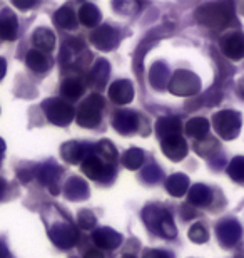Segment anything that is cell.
<instances>
[{"label":"cell","instance_id":"8","mask_svg":"<svg viewBox=\"0 0 244 258\" xmlns=\"http://www.w3.org/2000/svg\"><path fill=\"white\" fill-rule=\"evenodd\" d=\"M91 39L96 47L102 50H111L112 47L117 45L119 34H117V30H114L112 27H109V25H104V27H99L96 32L92 34Z\"/></svg>","mask_w":244,"mask_h":258},{"label":"cell","instance_id":"9","mask_svg":"<svg viewBox=\"0 0 244 258\" xmlns=\"http://www.w3.org/2000/svg\"><path fill=\"white\" fill-rule=\"evenodd\" d=\"M50 238L55 245H59L60 248H69V246L75 243L77 231L74 226H70V225H57L50 230Z\"/></svg>","mask_w":244,"mask_h":258},{"label":"cell","instance_id":"25","mask_svg":"<svg viewBox=\"0 0 244 258\" xmlns=\"http://www.w3.org/2000/svg\"><path fill=\"white\" fill-rule=\"evenodd\" d=\"M107 76H109V67H107V62L106 60H101V62H97V66L94 67V71H92L91 74V81L92 84L97 86L99 89L106 84L107 81Z\"/></svg>","mask_w":244,"mask_h":258},{"label":"cell","instance_id":"38","mask_svg":"<svg viewBox=\"0 0 244 258\" xmlns=\"http://www.w3.org/2000/svg\"><path fill=\"white\" fill-rule=\"evenodd\" d=\"M5 189H7V183H5V179L0 178V198L5 195Z\"/></svg>","mask_w":244,"mask_h":258},{"label":"cell","instance_id":"18","mask_svg":"<svg viewBox=\"0 0 244 258\" xmlns=\"http://www.w3.org/2000/svg\"><path fill=\"white\" fill-rule=\"evenodd\" d=\"M217 235L224 243H234L241 235L239 225L236 221H224L222 225L217 226Z\"/></svg>","mask_w":244,"mask_h":258},{"label":"cell","instance_id":"37","mask_svg":"<svg viewBox=\"0 0 244 258\" xmlns=\"http://www.w3.org/2000/svg\"><path fill=\"white\" fill-rule=\"evenodd\" d=\"M9 255V251H7V246H5L4 241H0V258H5Z\"/></svg>","mask_w":244,"mask_h":258},{"label":"cell","instance_id":"19","mask_svg":"<svg viewBox=\"0 0 244 258\" xmlns=\"http://www.w3.org/2000/svg\"><path fill=\"white\" fill-rule=\"evenodd\" d=\"M27 66L34 72H45L49 69L50 62H49L47 55L35 49V50H30V52L27 54Z\"/></svg>","mask_w":244,"mask_h":258},{"label":"cell","instance_id":"16","mask_svg":"<svg viewBox=\"0 0 244 258\" xmlns=\"http://www.w3.org/2000/svg\"><path fill=\"white\" fill-rule=\"evenodd\" d=\"M94 241L101 248H116L121 243V235H117L111 228H99L94 233Z\"/></svg>","mask_w":244,"mask_h":258},{"label":"cell","instance_id":"42","mask_svg":"<svg viewBox=\"0 0 244 258\" xmlns=\"http://www.w3.org/2000/svg\"><path fill=\"white\" fill-rule=\"evenodd\" d=\"M124 258H134V256H131V255H126V256H124Z\"/></svg>","mask_w":244,"mask_h":258},{"label":"cell","instance_id":"28","mask_svg":"<svg viewBox=\"0 0 244 258\" xmlns=\"http://www.w3.org/2000/svg\"><path fill=\"white\" fill-rule=\"evenodd\" d=\"M97 153L101 154V159L106 163H112L117 156V151L111 141H101L97 144Z\"/></svg>","mask_w":244,"mask_h":258},{"label":"cell","instance_id":"7","mask_svg":"<svg viewBox=\"0 0 244 258\" xmlns=\"http://www.w3.org/2000/svg\"><path fill=\"white\" fill-rule=\"evenodd\" d=\"M112 126L122 134H131L139 129V116L132 111H117L112 117Z\"/></svg>","mask_w":244,"mask_h":258},{"label":"cell","instance_id":"31","mask_svg":"<svg viewBox=\"0 0 244 258\" xmlns=\"http://www.w3.org/2000/svg\"><path fill=\"white\" fill-rule=\"evenodd\" d=\"M189 238L196 241V243H204L207 240V231L202 225H194L193 228L189 230Z\"/></svg>","mask_w":244,"mask_h":258},{"label":"cell","instance_id":"30","mask_svg":"<svg viewBox=\"0 0 244 258\" xmlns=\"http://www.w3.org/2000/svg\"><path fill=\"white\" fill-rule=\"evenodd\" d=\"M227 173L236 181H244V158L232 159L229 168H227Z\"/></svg>","mask_w":244,"mask_h":258},{"label":"cell","instance_id":"21","mask_svg":"<svg viewBox=\"0 0 244 258\" xmlns=\"http://www.w3.org/2000/svg\"><path fill=\"white\" fill-rule=\"evenodd\" d=\"M79 20L87 27H94V25L99 24L101 20V12L97 10L96 5L92 4H86L80 7V12H79Z\"/></svg>","mask_w":244,"mask_h":258},{"label":"cell","instance_id":"33","mask_svg":"<svg viewBox=\"0 0 244 258\" xmlns=\"http://www.w3.org/2000/svg\"><path fill=\"white\" fill-rule=\"evenodd\" d=\"M55 173H57V171H55L54 168L45 166V168L42 169V171H40V174H39V176H40V181L45 183V184H50V183L57 178V174H55Z\"/></svg>","mask_w":244,"mask_h":258},{"label":"cell","instance_id":"3","mask_svg":"<svg viewBox=\"0 0 244 258\" xmlns=\"http://www.w3.org/2000/svg\"><path fill=\"white\" fill-rule=\"evenodd\" d=\"M214 129L222 139H234L241 131V116L234 111H221L214 116Z\"/></svg>","mask_w":244,"mask_h":258},{"label":"cell","instance_id":"22","mask_svg":"<svg viewBox=\"0 0 244 258\" xmlns=\"http://www.w3.org/2000/svg\"><path fill=\"white\" fill-rule=\"evenodd\" d=\"M55 24L62 29H75L77 27V19H75L74 10H72L70 7H62L60 10H57Z\"/></svg>","mask_w":244,"mask_h":258},{"label":"cell","instance_id":"39","mask_svg":"<svg viewBox=\"0 0 244 258\" xmlns=\"http://www.w3.org/2000/svg\"><path fill=\"white\" fill-rule=\"evenodd\" d=\"M15 5H17V7H20V9H29V7H32L34 5V2H29V4H24V2H19V0H15L14 2Z\"/></svg>","mask_w":244,"mask_h":258},{"label":"cell","instance_id":"36","mask_svg":"<svg viewBox=\"0 0 244 258\" xmlns=\"http://www.w3.org/2000/svg\"><path fill=\"white\" fill-rule=\"evenodd\" d=\"M5 72H7V62H5V59L0 57V81L4 79Z\"/></svg>","mask_w":244,"mask_h":258},{"label":"cell","instance_id":"14","mask_svg":"<svg viewBox=\"0 0 244 258\" xmlns=\"http://www.w3.org/2000/svg\"><path fill=\"white\" fill-rule=\"evenodd\" d=\"M32 42L40 52H50V50L55 47V35L52 30L45 29V27H40L34 32Z\"/></svg>","mask_w":244,"mask_h":258},{"label":"cell","instance_id":"40","mask_svg":"<svg viewBox=\"0 0 244 258\" xmlns=\"http://www.w3.org/2000/svg\"><path fill=\"white\" fill-rule=\"evenodd\" d=\"M237 91H239V94H241V97L244 99V77L241 79V82H239V87H237Z\"/></svg>","mask_w":244,"mask_h":258},{"label":"cell","instance_id":"26","mask_svg":"<svg viewBox=\"0 0 244 258\" xmlns=\"http://www.w3.org/2000/svg\"><path fill=\"white\" fill-rule=\"evenodd\" d=\"M189 200H191V205H196V206L207 205L211 201V191L206 186L197 184V186L193 188V191H191Z\"/></svg>","mask_w":244,"mask_h":258},{"label":"cell","instance_id":"5","mask_svg":"<svg viewBox=\"0 0 244 258\" xmlns=\"http://www.w3.org/2000/svg\"><path fill=\"white\" fill-rule=\"evenodd\" d=\"M201 89V82L199 79L189 71H178L174 74V77L171 79L169 91L176 96H193L196 92H199Z\"/></svg>","mask_w":244,"mask_h":258},{"label":"cell","instance_id":"4","mask_svg":"<svg viewBox=\"0 0 244 258\" xmlns=\"http://www.w3.org/2000/svg\"><path fill=\"white\" fill-rule=\"evenodd\" d=\"M44 112L52 124L67 126L74 119V107L62 99H49L44 102Z\"/></svg>","mask_w":244,"mask_h":258},{"label":"cell","instance_id":"10","mask_svg":"<svg viewBox=\"0 0 244 258\" xmlns=\"http://www.w3.org/2000/svg\"><path fill=\"white\" fill-rule=\"evenodd\" d=\"M109 96L116 104H129L134 99V87L129 81H116L109 87Z\"/></svg>","mask_w":244,"mask_h":258},{"label":"cell","instance_id":"13","mask_svg":"<svg viewBox=\"0 0 244 258\" xmlns=\"http://www.w3.org/2000/svg\"><path fill=\"white\" fill-rule=\"evenodd\" d=\"M17 17L10 12H2L0 15V39L2 40H14L17 37Z\"/></svg>","mask_w":244,"mask_h":258},{"label":"cell","instance_id":"2","mask_svg":"<svg viewBox=\"0 0 244 258\" xmlns=\"http://www.w3.org/2000/svg\"><path fill=\"white\" fill-rule=\"evenodd\" d=\"M104 107V101L101 94H92L82 102L77 112V122L82 127H96L101 122V112Z\"/></svg>","mask_w":244,"mask_h":258},{"label":"cell","instance_id":"17","mask_svg":"<svg viewBox=\"0 0 244 258\" xmlns=\"http://www.w3.org/2000/svg\"><path fill=\"white\" fill-rule=\"evenodd\" d=\"M62 158H64L65 161L70 163V164L84 161V159H86V149L82 148L79 143H67V144L62 146Z\"/></svg>","mask_w":244,"mask_h":258},{"label":"cell","instance_id":"11","mask_svg":"<svg viewBox=\"0 0 244 258\" xmlns=\"http://www.w3.org/2000/svg\"><path fill=\"white\" fill-rule=\"evenodd\" d=\"M222 50L229 59L239 60L244 57V37L239 32L229 34L222 39Z\"/></svg>","mask_w":244,"mask_h":258},{"label":"cell","instance_id":"41","mask_svg":"<svg viewBox=\"0 0 244 258\" xmlns=\"http://www.w3.org/2000/svg\"><path fill=\"white\" fill-rule=\"evenodd\" d=\"M4 151H5V141L0 138V153H4Z\"/></svg>","mask_w":244,"mask_h":258},{"label":"cell","instance_id":"27","mask_svg":"<svg viewBox=\"0 0 244 258\" xmlns=\"http://www.w3.org/2000/svg\"><path fill=\"white\" fill-rule=\"evenodd\" d=\"M144 161V153L139 148H132L124 154V166L129 169H137Z\"/></svg>","mask_w":244,"mask_h":258},{"label":"cell","instance_id":"20","mask_svg":"<svg viewBox=\"0 0 244 258\" xmlns=\"http://www.w3.org/2000/svg\"><path fill=\"white\" fill-rule=\"evenodd\" d=\"M60 92L64 94L67 99H79L84 92V82L80 79H67L62 82V87H60Z\"/></svg>","mask_w":244,"mask_h":258},{"label":"cell","instance_id":"6","mask_svg":"<svg viewBox=\"0 0 244 258\" xmlns=\"http://www.w3.org/2000/svg\"><path fill=\"white\" fill-rule=\"evenodd\" d=\"M82 171L91 179H106L114 173V169L109 166L106 161L96 156H86L82 163Z\"/></svg>","mask_w":244,"mask_h":258},{"label":"cell","instance_id":"23","mask_svg":"<svg viewBox=\"0 0 244 258\" xmlns=\"http://www.w3.org/2000/svg\"><path fill=\"white\" fill-rule=\"evenodd\" d=\"M207 129H209L207 121L202 119V117H196V119H191L188 122V126H186V133L194 139H204L207 136Z\"/></svg>","mask_w":244,"mask_h":258},{"label":"cell","instance_id":"15","mask_svg":"<svg viewBox=\"0 0 244 258\" xmlns=\"http://www.w3.org/2000/svg\"><path fill=\"white\" fill-rule=\"evenodd\" d=\"M155 133L159 134L162 139L173 138V136H181V122L176 117H162L155 124Z\"/></svg>","mask_w":244,"mask_h":258},{"label":"cell","instance_id":"35","mask_svg":"<svg viewBox=\"0 0 244 258\" xmlns=\"http://www.w3.org/2000/svg\"><path fill=\"white\" fill-rule=\"evenodd\" d=\"M86 258H104V255L101 250H91V251H87Z\"/></svg>","mask_w":244,"mask_h":258},{"label":"cell","instance_id":"29","mask_svg":"<svg viewBox=\"0 0 244 258\" xmlns=\"http://www.w3.org/2000/svg\"><path fill=\"white\" fill-rule=\"evenodd\" d=\"M87 195V186L80 181L79 178H72L67 183V196L69 198H82Z\"/></svg>","mask_w":244,"mask_h":258},{"label":"cell","instance_id":"34","mask_svg":"<svg viewBox=\"0 0 244 258\" xmlns=\"http://www.w3.org/2000/svg\"><path fill=\"white\" fill-rule=\"evenodd\" d=\"M144 258H171L166 251H159V250H147Z\"/></svg>","mask_w":244,"mask_h":258},{"label":"cell","instance_id":"12","mask_svg":"<svg viewBox=\"0 0 244 258\" xmlns=\"http://www.w3.org/2000/svg\"><path fill=\"white\" fill-rule=\"evenodd\" d=\"M162 151L169 159L179 161V159L186 158V154H188V144H186V141L181 136H173L162 139Z\"/></svg>","mask_w":244,"mask_h":258},{"label":"cell","instance_id":"24","mask_svg":"<svg viewBox=\"0 0 244 258\" xmlns=\"http://www.w3.org/2000/svg\"><path fill=\"white\" fill-rule=\"evenodd\" d=\"M189 188V181L188 178L183 176V174H174L168 179V191L173 196H183Z\"/></svg>","mask_w":244,"mask_h":258},{"label":"cell","instance_id":"32","mask_svg":"<svg viewBox=\"0 0 244 258\" xmlns=\"http://www.w3.org/2000/svg\"><path fill=\"white\" fill-rule=\"evenodd\" d=\"M79 225L82 226V228H86V230L92 228V226L96 225V218H94V215L89 213V211H82L80 216H79Z\"/></svg>","mask_w":244,"mask_h":258},{"label":"cell","instance_id":"1","mask_svg":"<svg viewBox=\"0 0 244 258\" xmlns=\"http://www.w3.org/2000/svg\"><path fill=\"white\" fill-rule=\"evenodd\" d=\"M196 20L207 29H224L231 20L227 4H206L196 10Z\"/></svg>","mask_w":244,"mask_h":258}]
</instances>
